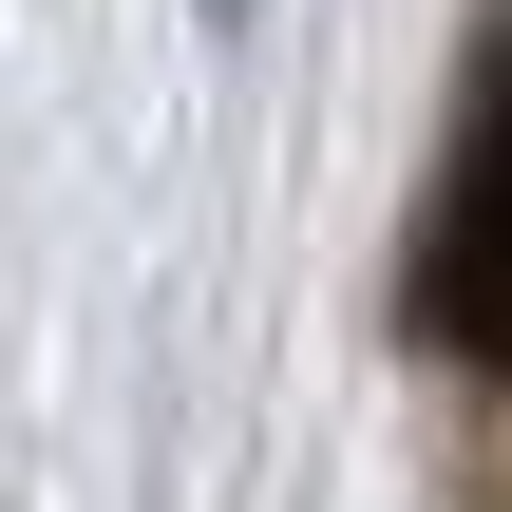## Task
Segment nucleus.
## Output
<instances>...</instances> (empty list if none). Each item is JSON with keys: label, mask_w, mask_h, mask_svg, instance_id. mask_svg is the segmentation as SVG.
Instances as JSON below:
<instances>
[{"label": "nucleus", "mask_w": 512, "mask_h": 512, "mask_svg": "<svg viewBox=\"0 0 512 512\" xmlns=\"http://www.w3.org/2000/svg\"><path fill=\"white\" fill-rule=\"evenodd\" d=\"M399 304H418L437 361H494V380H512V57L475 76V133H456V190H437Z\"/></svg>", "instance_id": "f257e3e1"}]
</instances>
